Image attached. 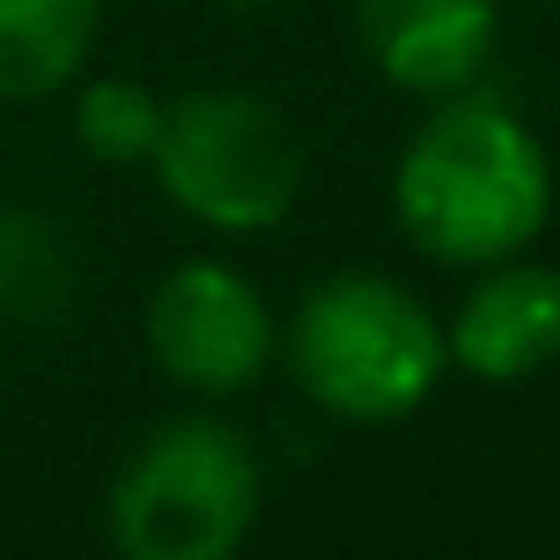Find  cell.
<instances>
[{
  "label": "cell",
  "instance_id": "5",
  "mask_svg": "<svg viewBox=\"0 0 560 560\" xmlns=\"http://www.w3.org/2000/svg\"><path fill=\"white\" fill-rule=\"evenodd\" d=\"M145 343L172 383L198 396H231L270 370L277 324L257 284L231 264H178L145 304Z\"/></svg>",
  "mask_w": 560,
  "mask_h": 560
},
{
  "label": "cell",
  "instance_id": "3",
  "mask_svg": "<svg viewBox=\"0 0 560 560\" xmlns=\"http://www.w3.org/2000/svg\"><path fill=\"white\" fill-rule=\"evenodd\" d=\"M257 448L218 416H178L113 481V540L132 560H224L257 521Z\"/></svg>",
  "mask_w": 560,
  "mask_h": 560
},
{
  "label": "cell",
  "instance_id": "8",
  "mask_svg": "<svg viewBox=\"0 0 560 560\" xmlns=\"http://www.w3.org/2000/svg\"><path fill=\"white\" fill-rule=\"evenodd\" d=\"M86 298V250L67 218L40 205H0V324L54 330Z\"/></svg>",
  "mask_w": 560,
  "mask_h": 560
},
{
  "label": "cell",
  "instance_id": "10",
  "mask_svg": "<svg viewBox=\"0 0 560 560\" xmlns=\"http://www.w3.org/2000/svg\"><path fill=\"white\" fill-rule=\"evenodd\" d=\"M165 126V106L139 86V80H93L73 106V132L100 165H139L152 159Z\"/></svg>",
  "mask_w": 560,
  "mask_h": 560
},
{
  "label": "cell",
  "instance_id": "9",
  "mask_svg": "<svg viewBox=\"0 0 560 560\" xmlns=\"http://www.w3.org/2000/svg\"><path fill=\"white\" fill-rule=\"evenodd\" d=\"M100 34V0H0V100L27 106L60 93Z\"/></svg>",
  "mask_w": 560,
  "mask_h": 560
},
{
  "label": "cell",
  "instance_id": "2",
  "mask_svg": "<svg viewBox=\"0 0 560 560\" xmlns=\"http://www.w3.org/2000/svg\"><path fill=\"white\" fill-rule=\"evenodd\" d=\"M291 363L317 409L343 422H396L429 402L448 337L402 284L376 270H343L304 298Z\"/></svg>",
  "mask_w": 560,
  "mask_h": 560
},
{
  "label": "cell",
  "instance_id": "11",
  "mask_svg": "<svg viewBox=\"0 0 560 560\" xmlns=\"http://www.w3.org/2000/svg\"><path fill=\"white\" fill-rule=\"evenodd\" d=\"M237 8H270V0H237Z\"/></svg>",
  "mask_w": 560,
  "mask_h": 560
},
{
  "label": "cell",
  "instance_id": "6",
  "mask_svg": "<svg viewBox=\"0 0 560 560\" xmlns=\"http://www.w3.org/2000/svg\"><path fill=\"white\" fill-rule=\"evenodd\" d=\"M357 40L402 93L448 100L494 54V0H357Z\"/></svg>",
  "mask_w": 560,
  "mask_h": 560
},
{
  "label": "cell",
  "instance_id": "1",
  "mask_svg": "<svg viewBox=\"0 0 560 560\" xmlns=\"http://www.w3.org/2000/svg\"><path fill=\"white\" fill-rule=\"evenodd\" d=\"M553 172L540 139L501 106L448 93L396 165V218L442 264H501L540 237Z\"/></svg>",
  "mask_w": 560,
  "mask_h": 560
},
{
  "label": "cell",
  "instance_id": "7",
  "mask_svg": "<svg viewBox=\"0 0 560 560\" xmlns=\"http://www.w3.org/2000/svg\"><path fill=\"white\" fill-rule=\"evenodd\" d=\"M448 357L481 383H521L560 357V270L501 257L462 298Z\"/></svg>",
  "mask_w": 560,
  "mask_h": 560
},
{
  "label": "cell",
  "instance_id": "4",
  "mask_svg": "<svg viewBox=\"0 0 560 560\" xmlns=\"http://www.w3.org/2000/svg\"><path fill=\"white\" fill-rule=\"evenodd\" d=\"M152 172L178 211L218 231H264L304 191V139L257 93L198 86L165 106Z\"/></svg>",
  "mask_w": 560,
  "mask_h": 560
}]
</instances>
